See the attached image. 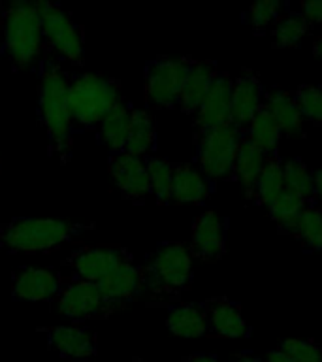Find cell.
Returning <instances> with one entry per match:
<instances>
[{"label": "cell", "instance_id": "43", "mask_svg": "<svg viewBox=\"0 0 322 362\" xmlns=\"http://www.w3.org/2000/svg\"><path fill=\"white\" fill-rule=\"evenodd\" d=\"M132 362H147V361H141V358H134V361Z\"/></svg>", "mask_w": 322, "mask_h": 362}, {"label": "cell", "instance_id": "14", "mask_svg": "<svg viewBox=\"0 0 322 362\" xmlns=\"http://www.w3.org/2000/svg\"><path fill=\"white\" fill-rule=\"evenodd\" d=\"M98 287L113 310H123L145 291V266L136 264V260H129L119 266L117 270H113L106 279H102Z\"/></svg>", "mask_w": 322, "mask_h": 362}, {"label": "cell", "instance_id": "31", "mask_svg": "<svg viewBox=\"0 0 322 362\" xmlns=\"http://www.w3.org/2000/svg\"><path fill=\"white\" fill-rule=\"evenodd\" d=\"M282 180H285V191L294 192L304 200L315 194L313 174L299 158H288L287 163H282Z\"/></svg>", "mask_w": 322, "mask_h": 362}, {"label": "cell", "instance_id": "35", "mask_svg": "<svg viewBox=\"0 0 322 362\" xmlns=\"http://www.w3.org/2000/svg\"><path fill=\"white\" fill-rule=\"evenodd\" d=\"M282 10V4L279 0H264L251 6L249 10V19L254 28H266L271 21H275Z\"/></svg>", "mask_w": 322, "mask_h": 362}, {"label": "cell", "instance_id": "18", "mask_svg": "<svg viewBox=\"0 0 322 362\" xmlns=\"http://www.w3.org/2000/svg\"><path fill=\"white\" fill-rule=\"evenodd\" d=\"M132 110L134 106L129 100H121L98 124V141L106 146L109 153H123L129 140L130 123H132Z\"/></svg>", "mask_w": 322, "mask_h": 362}, {"label": "cell", "instance_id": "39", "mask_svg": "<svg viewBox=\"0 0 322 362\" xmlns=\"http://www.w3.org/2000/svg\"><path fill=\"white\" fill-rule=\"evenodd\" d=\"M313 187H315V194L322 200V168L316 170L313 174Z\"/></svg>", "mask_w": 322, "mask_h": 362}, {"label": "cell", "instance_id": "23", "mask_svg": "<svg viewBox=\"0 0 322 362\" xmlns=\"http://www.w3.org/2000/svg\"><path fill=\"white\" fill-rule=\"evenodd\" d=\"M155 146H157V124H155L153 113L141 107H134L124 153L145 158L151 155Z\"/></svg>", "mask_w": 322, "mask_h": 362}, {"label": "cell", "instance_id": "11", "mask_svg": "<svg viewBox=\"0 0 322 362\" xmlns=\"http://www.w3.org/2000/svg\"><path fill=\"white\" fill-rule=\"evenodd\" d=\"M107 170L113 185L117 187L121 197L132 204H143L151 197V183L147 174L145 160L129 153H109Z\"/></svg>", "mask_w": 322, "mask_h": 362}, {"label": "cell", "instance_id": "25", "mask_svg": "<svg viewBox=\"0 0 322 362\" xmlns=\"http://www.w3.org/2000/svg\"><path fill=\"white\" fill-rule=\"evenodd\" d=\"M266 163V153L256 147L249 138H242L239 147L236 153V163H234V172L237 180L243 185V189L251 192L256 187L262 168Z\"/></svg>", "mask_w": 322, "mask_h": 362}, {"label": "cell", "instance_id": "36", "mask_svg": "<svg viewBox=\"0 0 322 362\" xmlns=\"http://www.w3.org/2000/svg\"><path fill=\"white\" fill-rule=\"evenodd\" d=\"M302 16L307 23H322V0H311L302 6Z\"/></svg>", "mask_w": 322, "mask_h": 362}, {"label": "cell", "instance_id": "1", "mask_svg": "<svg viewBox=\"0 0 322 362\" xmlns=\"http://www.w3.org/2000/svg\"><path fill=\"white\" fill-rule=\"evenodd\" d=\"M70 74L51 57L38 62V121L47 136V153L61 164L72 160L73 121L68 104Z\"/></svg>", "mask_w": 322, "mask_h": 362}, {"label": "cell", "instance_id": "22", "mask_svg": "<svg viewBox=\"0 0 322 362\" xmlns=\"http://www.w3.org/2000/svg\"><path fill=\"white\" fill-rule=\"evenodd\" d=\"M166 327L179 338H202L208 332V311L198 304L174 305L168 311Z\"/></svg>", "mask_w": 322, "mask_h": 362}, {"label": "cell", "instance_id": "41", "mask_svg": "<svg viewBox=\"0 0 322 362\" xmlns=\"http://www.w3.org/2000/svg\"><path fill=\"white\" fill-rule=\"evenodd\" d=\"M236 362H266V361H262V358H256V356L242 355V356H237V361H236Z\"/></svg>", "mask_w": 322, "mask_h": 362}, {"label": "cell", "instance_id": "40", "mask_svg": "<svg viewBox=\"0 0 322 362\" xmlns=\"http://www.w3.org/2000/svg\"><path fill=\"white\" fill-rule=\"evenodd\" d=\"M313 51H315V55L318 57V59H322V36H318V38L315 40V45H313Z\"/></svg>", "mask_w": 322, "mask_h": 362}, {"label": "cell", "instance_id": "28", "mask_svg": "<svg viewBox=\"0 0 322 362\" xmlns=\"http://www.w3.org/2000/svg\"><path fill=\"white\" fill-rule=\"evenodd\" d=\"M288 232L311 251H322V209L305 208Z\"/></svg>", "mask_w": 322, "mask_h": 362}, {"label": "cell", "instance_id": "15", "mask_svg": "<svg viewBox=\"0 0 322 362\" xmlns=\"http://www.w3.org/2000/svg\"><path fill=\"white\" fill-rule=\"evenodd\" d=\"M61 288V274L51 268L23 266L11 276V296L23 302H53Z\"/></svg>", "mask_w": 322, "mask_h": 362}, {"label": "cell", "instance_id": "34", "mask_svg": "<svg viewBox=\"0 0 322 362\" xmlns=\"http://www.w3.org/2000/svg\"><path fill=\"white\" fill-rule=\"evenodd\" d=\"M279 351L296 362H322V347L311 339H282Z\"/></svg>", "mask_w": 322, "mask_h": 362}, {"label": "cell", "instance_id": "27", "mask_svg": "<svg viewBox=\"0 0 322 362\" xmlns=\"http://www.w3.org/2000/svg\"><path fill=\"white\" fill-rule=\"evenodd\" d=\"M151 183V194L158 204L172 202V183H174V164L168 158L149 157L143 158Z\"/></svg>", "mask_w": 322, "mask_h": 362}, {"label": "cell", "instance_id": "37", "mask_svg": "<svg viewBox=\"0 0 322 362\" xmlns=\"http://www.w3.org/2000/svg\"><path fill=\"white\" fill-rule=\"evenodd\" d=\"M183 362H225L217 358L213 355H205V353H194V355H189Z\"/></svg>", "mask_w": 322, "mask_h": 362}, {"label": "cell", "instance_id": "30", "mask_svg": "<svg viewBox=\"0 0 322 362\" xmlns=\"http://www.w3.org/2000/svg\"><path fill=\"white\" fill-rule=\"evenodd\" d=\"M268 208H270L271 219L275 221L279 228L288 232L305 209V200L298 194H294V192L282 191Z\"/></svg>", "mask_w": 322, "mask_h": 362}, {"label": "cell", "instance_id": "3", "mask_svg": "<svg viewBox=\"0 0 322 362\" xmlns=\"http://www.w3.org/2000/svg\"><path fill=\"white\" fill-rule=\"evenodd\" d=\"M2 30H4V55L11 70L21 72L42 61L44 38L42 19L36 2L13 0L2 8Z\"/></svg>", "mask_w": 322, "mask_h": 362}, {"label": "cell", "instance_id": "17", "mask_svg": "<svg viewBox=\"0 0 322 362\" xmlns=\"http://www.w3.org/2000/svg\"><path fill=\"white\" fill-rule=\"evenodd\" d=\"M262 104V85L253 72H243L234 81L232 90V119L230 123L239 127L251 123L254 113L258 112Z\"/></svg>", "mask_w": 322, "mask_h": 362}, {"label": "cell", "instance_id": "21", "mask_svg": "<svg viewBox=\"0 0 322 362\" xmlns=\"http://www.w3.org/2000/svg\"><path fill=\"white\" fill-rule=\"evenodd\" d=\"M266 107L268 112L273 115V119L279 124L281 129V134H287L290 138H298L302 134V129H304V117L299 113V107L296 104V98H294L290 93L282 89H271L268 95H266Z\"/></svg>", "mask_w": 322, "mask_h": 362}, {"label": "cell", "instance_id": "4", "mask_svg": "<svg viewBox=\"0 0 322 362\" xmlns=\"http://www.w3.org/2000/svg\"><path fill=\"white\" fill-rule=\"evenodd\" d=\"M123 100L121 83L102 74L70 76L68 104L72 113L73 130L96 129L102 119Z\"/></svg>", "mask_w": 322, "mask_h": 362}, {"label": "cell", "instance_id": "9", "mask_svg": "<svg viewBox=\"0 0 322 362\" xmlns=\"http://www.w3.org/2000/svg\"><path fill=\"white\" fill-rule=\"evenodd\" d=\"M242 132L236 124H225L198 136V164L208 180H225L234 172Z\"/></svg>", "mask_w": 322, "mask_h": 362}, {"label": "cell", "instance_id": "42", "mask_svg": "<svg viewBox=\"0 0 322 362\" xmlns=\"http://www.w3.org/2000/svg\"><path fill=\"white\" fill-rule=\"evenodd\" d=\"M0 174H2V157H0Z\"/></svg>", "mask_w": 322, "mask_h": 362}, {"label": "cell", "instance_id": "20", "mask_svg": "<svg viewBox=\"0 0 322 362\" xmlns=\"http://www.w3.org/2000/svg\"><path fill=\"white\" fill-rule=\"evenodd\" d=\"M208 325H211L220 338H243L247 336V322L234 302L226 298L211 300L208 304Z\"/></svg>", "mask_w": 322, "mask_h": 362}, {"label": "cell", "instance_id": "16", "mask_svg": "<svg viewBox=\"0 0 322 362\" xmlns=\"http://www.w3.org/2000/svg\"><path fill=\"white\" fill-rule=\"evenodd\" d=\"M192 255L205 262L219 260L226 247V221L215 211H203L192 225Z\"/></svg>", "mask_w": 322, "mask_h": 362}, {"label": "cell", "instance_id": "33", "mask_svg": "<svg viewBox=\"0 0 322 362\" xmlns=\"http://www.w3.org/2000/svg\"><path fill=\"white\" fill-rule=\"evenodd\" d=\"M294 98H296L302 117L311 119L315 123H322V87L302 85Z\"/></svg>", "mask_w": 322, "mask_h": 362}, {"label": "cell", "instance_id": "8", "mask_svg": "<svg viewBox=\"0 0 322 362\" xmlns=\"http://www.w3.org/2000/svg\"><path fill=\"white\" fill-rule=\"evenodd\" d=\"M55 311L68 321H102L115 313L102 294L98 283L79 281L61 276V288L53 298Z\"/></svg>", "mask_w": 322, "mask_h": 362}, {"label": "cell", "instance_id": "38", "mask_svg": "<svg viewBox=\"0 0 322 362\" xmlns=\"http://www.w3.org/2000/svg\"><path fill=\"white\" fill-rule=\"evenodd\" d=\"M266 362H296V361L290 358L288 355H285L282 351L275 349V351H270V353L266 355Z\"/></svg>", "mask_w": 322, "mask_h": 362}, {"label": "cell", "instance_id": "26", "mask_svg": "<svg viewBox=\"0 0 322 362\" xmlns=\"http://www.w3.org/2000/svg\"><path fill=\"white\" fill-rule=\"evenodd\" d=\"M249 127V140L253 141L254 146L260 147L264 153L275 151L277 144H279V138H281V129L279 124L273 119L268 107L262 106L258 112L254 113V117L251 119Z\"/></svg>", "mask_w": 322, "mask_h": 362}, {"label": "cell", "instance_id": "2", "mask_svg": "<svg viewBox=\"0 0 322 362\" xmlns=\"http://www.w3.org/2000/svg\"><path fill=\"white\" fill-rule=\"evenodd\" d=\"M93 228L95 223L51 217H16L0 226V242L10 253H51Z\"/></svg>", "mask_w": 322, "mask_h": 362}, {"label": "cell", "instance_id": "5", "mask_svg": "<svg viewBox=\"0 0 322 362\" xmlns=\"http://www.w3.org/2000/svg\"><path fill=\"white\" fill-rule=\"evenodd\" d=\"M36 8H38L40 19H42L44 55L55 59L56 62H70L72 66H83V27L73 21V17L55 2L38 0Z\"/></svg>", "mask_w": 322, "mask_h": 362}, {"label": "cell", "instance_id": "24", "mask_svg": "<svg viewBox=\"0 0 322 362\" xmlns=\"http://www.w3.org/2000/svg\"><path fill=\"white\" fill-rule=\"evenodd\" d=\"M215 66L209 61H194L191 72L186 76L183 93H181L179 107L185 113H196L202 100L209 90V85L215 78Z\"/></svg>", "mask_w": 322, "mask_h": 362}, {"label": "cell", "instance_id": "13", "mask_svg": "<svg viewBox=\"0 0 322 362\" xmlns=\"http://www.w3.org/2000/svg\"><path fill=\"white\" fill-rule=\"evenodd\" d=\"M45 334L47 345L53 353L66 361H85L98 355V338L89 328L78 325H56L40 328Z\"/></svg>", "mask_w": 322, "mask_h": 362}, {"label": "cell", "instance_id": "32", "mask_svg": "<svg viewBox=\"0 0 322 362\" xmlns=\"http://www.w3.org/2000/svg\"><path fill=\"white\" fill-rule=\"evenodd\" d=\"M309 30V23L305 21L302 13H290V16L279 19L273 28V40L279 47H292L302 42Z\"/></svg>", "mask_w": 322, "mask_h": 362}, {"label": "cell", "instance_id": "12", "mask_svg": "<svg viewBox=\"0 0 322 362\" xmlns=\"http://www.w3.org/2000/svg\"><path fill=\"white\" fill-rule=\"evenodd\" d=\"M232 90H234V81L230 79V76L219 72L215 74L208 95L198 107V112L194 113V129H196L198 136L225 127V124H230Z\"/></svg>", "mask_w": 322, "mask_h": 362}, {"label": "cell", "instance_id": "6", "mask_svg": "<svg viewBox=\"0 0 322 362\" xmlns=\"http://www.w3.org/2000/svg\"><path fill=\"white\" fill-rule=\"evenodd\" d=\"M192 59L185 57H157L143 72L145 102L153 107L179 106L185 79L191 72Z\"/></svg>", "mask_w": 322, "mask_h": 362}, {"label": "cell", "instance_id": "7", "mask_svg": "<svg viewBox=\"0 0 322 362\" xmlns=\"http://www.w3.org/2000/svg\"><path fill=\"white\" fill-rule=\"evenodd\" d=\"M147 287L155 294H175L191 283L192 253L183 243H162L145 266Z\"/></svg>", "mask_w": 322, "mask_h": 362}, {"label": "cell", "instance_id": "19", "mask_svg": "<svg viewBox=\"0 0 322 362\" xmlns=\"http://www.w3.org/2000/svg\"><path fill=\"white\" fill-rule=\"evenodd\" d=\"M209 194L208 177L192 164H174L172 202L202 204Z\"/></svg>", "mask_w": 322, "mask_h": 362}, {"label": "cell", "instance_id": "29", "mask_svg": "<svg viewBox=\"0 0 322 362\" xmlns=\"http://www.w3.org/2000/svg\"><path fill=\"white\" fill-rule=\"evenodd\" d=\"M256 197L260 204L270 206L282 191H285V180H282V164L275 157L266 158L264 168L256 181Z\"/></svg>", "mask_w": 322, "mask_h": 362}, {"label": "cell", "instance_id": "10", "mask_svg": "<svg viewBox=\"0 0 322 362\" xmlns=\"http://www.w3.org/2000/svg\"><path fill=\"white\" fill-rule=\"evenodd\" d=\"M134 260V255L121 245H96V247H78L70 257L62 260V266L70 268L72 279L89 283H100L119 266Z\"/></svg>", "mask_w": 322, "mask_h": 362}]
</instances>
